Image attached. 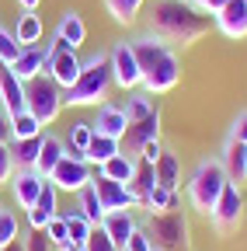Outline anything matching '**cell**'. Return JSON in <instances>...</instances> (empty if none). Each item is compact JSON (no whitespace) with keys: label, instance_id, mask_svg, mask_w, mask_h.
Listing matches in <instances>:
<instances>
[{"label":"cell","instance_id":"obj_35","mask_svg":"<svg viewBox=\"0 0 247 251\" xmlns=\"http://www.w3.org/2000/svg\"><path fill=\"white\" fill-rule=\"evenodd\" d=\"M90 140H94V126H90V122H73V126H70V140H67L70 150H80V153H84Z\"/></svg>","mask_w":247,"mask_h":251},{"label":"cell","instance_id":"obj_37","mask_svg":"<svg viewBox=\"0 0 247 251\" xmlns=\"http://www.w3.org/2000/svg\"><path fill=\"white\" fill-rule=\"evenodd\" d=\"M14 237H21L18 216H14L11 209H4V213H0V248H4V244H11Z\"/></svg>","mask_w":247,"mask_h":251},{"label":"cell","instance_id":"obj_21","mask_svg":"<svg viewBox=\"0 0 247 251\" xmlns=\"http://www.w3.org/2000/svg\"><path fill=\"white\" fill-rule=\"evenodd\" d=\"M63 153H67V140H59L56 133H42V150H39V161H35V171L42 178L52 175V168L63 161Z\"/></svg>","mask_w":247,"mask_h":251},{"label":"cell","instance_id":"obj_14","mask_svg":"<svg viewBox=\"0 0 247 251\" xmlns=\"http://www.w3.org/2000/svg\"><path fill=\"white\" fill-rule=\"evenodd\" d=\"M11 192H14V202L28 213L35 206V199H39V192H42V185H45V178L35 171V168H18L14 175H11Z\"/></svg>","mask_w":247,"mask_h":251},{"label":"cell","instance_id":"obj_41","mask_svg":"<svg viewBox=\"0 0 247 251\" xmlns=\"http://www.w3.org/2000/svg\"><path fill=\"white\" fill-rule=\"evenodd\" d=\"M14 175V161H11V147L0 143V185H7Z\"/></svg>","mask_w":247,"mask_h":251},{"label":"cell","instance_id":"obj_23","mask_svg":"<svg viewBox=\"0 0 247 251\" xmlns=\"http://www.w3.org/2000/svg\"><path fill=\"white\" fill-rule=\"evenodd\" d=\"M56 39L67 42L70 49H80L84 39H87V25H84V18H80L77 11H63V18H59V25H56Z\"/></svg>","mask_w":247,"mask_h":251},{"label":"cell","instance_id":"obj_33","mask_svg":"<svg viewBox=\"0 0 247 251\" xmlns=\"http://www.w3.org/2000/svg\"><path fill=\"white\" fill-rule=\"evenodd\" d=\"M143 209H146V213H167V209H178V192H171V188L157 185V188L146 196V206H143Z\"/></svg>","mask_w":247,"mask_h":251},{"label":"cell","instance_id":"obj_6","mask_svg":"<svg viewBox=\"0 0 247 251\" xmlns=\"http://www.w3.org/2000/svg\"><path fill=\"white\" fill-rule=\"evenodd\" d=\"M146 237L153 241V248H164V251H174L188 241V216L181 209H167V213H150L146 220Z\"/></svg>","mask_w":247,"mask_h":251},{"label":"cell","instance_id":"obj_43","mask_svg":"<svg viewBox=\"0 0 247 251\" xmlns=\"http://www.w3.org/2000/svg\"><path fill=\"white\" fill-rule=\"evenodd\" d=\"M160 150H164V143H160V140H150V143H143V150H139V157H136V161H146V164H157V157H160Z\"/></svg>","mask_w":247,"mask_h":251},{"label":"cell","instance_id":"obj_47","mask_svg":"<svg viewBox=\"0 0 247 251\" xmlns=\"http://www.w3.org/2000/svg\"><path fill=\"white\" fill-rule=\"evenodd\" d=\"M18 7H21L24 14H35V11L42 7V0H18Z\"/></svg>","mask_w":247,"mask_h":251},{"label":"cell","instance_id":"obj_24","mask_svg":"<svg viewBox=\"0 0 247 251\" xmlns=\"http://www.w3.org/2000/svg\"><path fill=\"white\" fill-rule=\"evenodd\" d=\"M157 188V171H153V164H146V161H136V175H133V181H129V192H133V199H136V206H146V196Z\"/></svg>","mask_w":247,"mask_h":251},{"label":"cell","instance_id":"obj_49","mask_svg":"<svg viewBox=\"0 0 247 251\" xmlns=\"http://www.w3.org/2000/svg\"><path fill=\"white\" fill-rule=\"evenodd\" d=\"M59 251H87V244H77V241H67Z\"/></svg>","mask_w":247,"mask_h":251},{"label":"cell","instance_id":"obj_40","mask_svg":"<svg viewBox=\"0 0 247 251\" xmlns=\"http://www.w3.org/2000/svg\"><path fill=\"white\" fill-rule=\"evenodd\" d=\"M24 251H56V244L49 241L45 230H32V234L24 237Z\"/></svg>","mask_w":247,"mask_h":251},{"label":"cell","instance_id":"obj_10","mask_svg":"<svg viewBox=\"0 0 247 251\" xmlns=\"http://www.w3.org/2000/svg\"><path fill=\"white\" fill-rule=\"evenodd\" d=\"M108 63H112V80H115V87H122V91H136V87L143 84V77H139V63H136V52H133L129 42H115L112 52H108Z\"/></svg>","mask_w":247,"mask_h":251},{"label":"cell","instance_id":"obj_52","mask_svg":"<svg viewBox=\"0 0 247 251\" xmlns=\"http://www.w3.org/2000/svg\"><path fill=\"white\" fill-rule=\"evenodd\" d=\"M0 70H4V67H0Z\"/></svg>","mask_w":247,"mask_h":251},{"label":"cell","instance_id":"obj_4","mask_svg":"<svg viewBox=\"0 0 247 251\" xmlns=\"http://www.w3.org/2000/svg\"><path fill=\"white\" fill-rule=\"evenodd\" d=\"M223 185H226V171L220 164V157H202V161L192 168L188 181H184V192H188L192 209L209 216L216 199H220V192H223Z\"/></svg>","mask_w":247,"mask_h":251},{"label":"cell","instance_id":"obj_2","mask_svg":"<svg viewBox=\"0 0 247 251\" xmlns=\"http://www.w3.org/2000/svg\"><path fill=\"white\" fill-rule=\"evenodd\" d=\"M209 28H212L209 14L192 7V0H153L150 35L164 39L167 46H192Z\"/></svg>","mask_w":247,"mask_h":251},{"label":"cell","instance_id":"obj_27","mask_svg":"<svg viewBox=\"0 0 247 251\" xmlns=\"http://www.w3.org/2000/svg\"><path fill=\"white\" fill-rule=\"evenodd\" d=\"M115 153H118V140L115 136H101V133H94V140H90L87 150H84L87 164H94V168H101L108 157H115Z\"/></svg>","mask_w":247,"mask_h":251},{"label":"cell","instance_id":"obj_32","mask_svg":"<svg viewBox=\"0 0 247 251\" xmlns=\"http://www.w3.org/2000/svg\"><path fill=\"white\" fill-rule=\"evenodd\" d=\"M39 133H42V122L32 112L11 115V140H28V136H39Z\"/></svg>","mask_w":247,"mask_h":251},{"label":"cell","instance_id":"obj_15","mask_svg":"<svg viewBox=\"0 0 247 251\" xmlns=\"http://www.w3.org/2000/svg\"><path fill=\"white\" fill-rule=\"evenodd\" d=\"M45 63H49V49L45 46H21V52H18V59L11 63V74L18 77V80H32V77H39V74H45Z\"/></svg>","mask_w":247,"mask_h":251},{"label":"cell","instance_id":"obj_29","mask_svg":"<svg viewBox=\"0 0 247 251\" xmlns=\"http://www.w3.org/2000/svg\"><path fill=\"white\" fill-rule=\"evenodd\" d=\"M105 7L118 25H133L143 11V0H105Z\"/></svg>","mask_w":247,"mask_h":251},{"label":"cell","instance_id":"obj_51","mask_svg":"<svg viewBox=\"0 0 247 251\" xmlns=\"http://www.w3.org/2000/svg\"><path fill=\"white\" fill-rule=\"evenodd\" d=\"M153 251H164V248H153Z\"/></svg>","mask_w":247,"mask_h":251},{"label":"cell","instance_id":"obj_20","mask_svg":"<svg viewBox=\"0 0 247 251\" xmlns=\"http://www.w3.org/2000/svg\"><path fill=\"white\" fill-rule=\"evenodd\" d=\"M0 108H4L7 115L28 112V101H24V80H18L7 67L0 70Z\"/></svg>","mask_w":247,"mask_h":251},{"label":"cell","instance_id":"obj_3","mask_svg":"<svg viewBox=\"0 0 247 251\" xmlns=\"http://www.w3.org/2000/svg\"><path fill=\"white\" fill-rule=\"evenodd\" d=\"M115 80H112V63L105 52H94L90 59H84L80 77L70 91H63V105L70 108H98L108 101Z\"/></svg>","mask_w":247,"mask_h":251},{"label":"cell","instance_id":"obj_36","mask_svg":"<svg viewBox=\"0 0 247 251\" xmlns=\"http://www.w3.org/2000/svg\"><path fill=\"white\" fill-rule=\"evenodd\" d=\"M18 52H21L18 39L11 35L7 28H0V67H11V63L18 59Z\"/></svg>","mask_w":247,"mask_h":251},{"label":"cell","instance_id":"obj_44","mask_svg":"<svg viewBox=\"0 0 247 251\" xmlns=\"http://www.w3.org/2000/svg\"><path fill=\"white\" fill-rule=\"evenodd\" d=\"M230 140L247 143V112H237V119H233V126H230Z\"/></svg>","mask_w":247,"mask_h":251},{"label":"cell","instance_id":"obj_28","mask_svg":"<svg viewBox=\"0 0 247 251\" xmlns=\"http://www.w3.org/2000/svg\"><path fill=\"white\" fill-rule=\"evenodd\" d=\"M14 39L18 46H39L42 42V18L39 14H21L14 25Z\"/></svg>","mask_w":247,"mask_h":251},{"label":"cell","instance_id":"obj_42","mask_svg":"<svg viewBox=\"0 0 247 251\" xmlns=\"http://www.w3.org/2000/svg\"><path fill=\"white\" fill-rule=\"evenodd\" d=\"M122 251H153V241H150V237H146V230L139 227V230L126 241V248H122Z\"/></svg>","mask_w":247,"mask_h":251},{"label":"cell","instance_id":"obj_18","mask_svg":"<svg viewBox=\"0 0 247 251\" xmlns=\"http://www.w3.org/2000/svg\"><path fill=\"white\" fill-rule=\"evenodd\" d=\"M101 230H105L118 248H126V241L139 230V220L133 216V209H115V213H105V216H101Z\"/></svg>","mask_w":247,"mask_h":251},{"label":"cell","instance_id":"obj_7","mask_svg":"<svg viewBox=\"0 0 247 251\" xmlns=\"http://www.w3.org/2000/svg\"><path fill=\"white\" fill-rule=\"evenodd\" d=\"M244 216H247L244 188L233 185V181H226V185H223V192H220V199H216V206H212V213H209L216 234H233V230H240Z\"/></svg>","mask_w":247,"mask_h":251},{"label":"cell","instance_id":"obj_13","mask_svg":"<svg viewBox=\"0 0 247 251\" xmlns=\"http://www.w3.org/2000/svg\"><path fill=\"white\" fill-rule=\"evenodd\" d=\"M212 25L233 42L247 39V0H226V4L212 14Z\"/></svg>","mask_w":247,"mask_h":251},{"label":"cell","instance_id":"obj_22","mask_svg":"<svg viewBox=\"0 0 247 251\" xmlns=\"http://www.w3.org/2000/svg\"><path fill=\"white\" fill-rule=\"evenodd\" d=\"M153 171H157V185H164V188H171V192H178L181 188V157L174 153V150H160V157H157V164H153Z\"/></svg>","mask_w":247,"mask_h":251},{"label":"cell","instance_id":"obj_38","mask_svg":"<svg viewBox=\"0 0 247 251\" xmlns=\"http://www.w3.org/2000/svg\"><path fill=\"white\" fill-rule=\"evenodd\" d=\"M45 234H49V241L56 244V251H59V248H63V244L70 241V234H67V220H63V213H59V216H52V220H49V224H45Z\"/></svg>","mask_w":247,"mask_h":251},{"label":"cell","instance_id":"obj_34","mask_svg":"<svg viewBox=\"0 0 247 251\" xmlns=\"http://www.w3.org/2000/svg\"><path fill=\"white\" fill-rule=\"evenodd\" d=\"M77 199H80V213L90 220V224H94V227H101V216H105V209H101V202H98V192H94V188H80V192H77Z\"/></svg>","mask_w":247,"mask_h":251},{"label":"cell","instance_id":"obj_48","mask_svg":"<svg viewBox=\"0 0 247 251\" xmlns=\"http://www.w3.org/2000/svg\"><path fill=\"white\" fill-rule=\"evenodd\" d=\"M0 251H24V237H14L11 244H4V248H0Z\"/></svg>","mask_w":247,"mask_h":251},{"label":"cell","instance_id":"obj_11","mask_svg":"<svg viewBox=\"0 0 247 251\" xmlns=\"http://www.w3.org/2000/svg\"><path fill=\"white\" fill-rule=\"evenodd\" d=\"M150 140H160V108H153L146 119L126 126V133H122V140H118V153L139 157L143 143H150Z\"/></svg>","mask_w":247,"mask_h":251},{"label":"cell","instance_id":"obj_9","mask_svg":"<svg viewBox=\"0 0 247 251\" xmlns=\"http://www.w3.org/2000/svg\"><path fill=\"white\" fill-rule=\"evenodd\" d=\"M49 181L59 188V192H80V188H87L90 181H94V164H87V161H73V157L63 153V161H59L49 175Z\"/></svg>","mask_w":247,"mask_h":251},{"label":"cell","instance_id":"obj_25","mask_svg":"<svg viewBox=\"0 0 247 251\" xmlns=\"http://www.w3.org/2000/svg\"><path fill=\"white\" fill-rule=\"evenodd\" d=\"M7 147H11L14 171H18V168H35L39 150H42V133H39V136H28V140H11Z\"/></svg>","mask_w":247,"mask_h":251},{"label":"cell","instance_id":"obj_5","mask_svg":"<svg viewBox=\"0 0 247 251\" xmlns=\"http://www.w3.org/2000/svg\"><path fill=\"white\" fill-rule=\"evenodd\" d=\"M24 101H28V112H32L42 126H52L63 112V87H56V80L49 74H39L24 84Z\"/></svg>","mask_w":247,"mask_h":251},{"label":"cell","instance_id":"obj_50","mask_svg":"<svg viewBox=\"0 0 247 251\" xmlns=\"http://www.w3.org/2000/svg\"><path fill=\"white\" fill-rule=\"evenodd\" d=\"M0 213H4V202H0Z\"/></svg>","mask_w":247,"mask_h":251},{"label":"cell","instance_id":"obj_46","mask_svg":"<svg viewBox=\"0 0 247 251\" xmlns=\"http://www.w3.org/2000/svg\"><path fill=\"white\" fill-rule=\"evenodd\" d=\"M0 143H11V115L0 108Z\"/></svg>","mask_w":247,"mask_h":251},{"label":"cell","instance_id":"obj_1","mask_svg":"<svg viewBox=\"0 0 247 251\" xmlns=\"http://www.w3.org/2000/svg\"><path fill=\"white\" fill-rule=\"evenodd\" d=\"M133 52H136V63H139V77H143V91L150 98L157 94H167L181 84V56L174 52V46H167L164 39L157 35H136L129 39Z\"/></svg>","mask_w":247,"mask_h":251},{"label":"cell","instance_id":"obj_19","mask_svg":"<svg viewBox=\"0 0 247 251\" xmlns=\"http://www.w3.org/2000/svg\"><path fill=\"white\" fill-rule=\"evenodd\" d=\"M220 164H223V171H226V181H233V185L247 181V143L226 136L223 153H220Z\"/></svg>","mask_w":247,"mask_h":251},{"label":"cell","instance_id":"obj_16","mask_svg":"<svg viewBox=\"0 0 247 251\" xmlns=\"http://www.w3.org/2000/svg\"><path fill=\"white\" fill-rule=\"evenodd\" d=\"M52 216H59V188L45 178V185H42L35 206L28 209V227H32V230H45V224H49Z\"/></svg>","mask_w":247,"mask_h":251},{"label":"cell","instance_id":"obj_39","mask_svg":"<svg viewBox=\"0 0 247 251\" xmlns=\"http://www.w3.org/2000/svg\"><path fill=\"white\" fill-rule=\"evenodd\" d=\"M84 244H87V251H122V248H118V244H115V241H112V237H108L101 227H94V230H90V237H87Z\"/></svg>","mask_w":247,"mask_h":251},{"label":"cell","instance_id":"obj_8","mask_svg":"<svg viewBox=\"0 0 247 251\" xmlns=\"http://www.w3.org/2000/svg\"><path fill=\"white\" fill-rule=\"evenodd\" d=\"M45 49H49L45 74L56 80V87L70 91V87L77 84V77H80V67H84V59L77 56V49H70L67 42H59L56 35H52V42H45Z\"/></svg>","mask_w":247,"mask_h":251},{"label":"cell","instance_id":"obj_26","mask_svg":"<svg viewBox=\"0 0 247 251\" xmlns=\"http://www.w3.org/2000/svg\"><path fill=\"white\" fill-rule=\"evenodd\" d=\"M98 175H105V178H112V181H122V185H129L133 175H136V157H129V153H115V157H108V161L98 168Z\"/></svg>","mask_w":247,"mask_h":251},{"label":"cell","instance_id":"obj_17","mask_svg":"<svg viewBox=\"0 0 247 251\" xmlns=\"http://www.w3.org/2000/svg\"><path fill=\"white\" fill-rule=\"evenodd\" d=\"M94 133H101V136H115V140H122V133H126V126H129V119H126V108L122 105H115V101H105V105H98V112H94Z\"/></svg>","mask_w":247,"mask_h":251},{"label":"cell","instance_id":"obj_30","mask_svg":"<svg viewBox=\"0 0 247 251\" xmlns=\"http://www.w3.org/2000/svg\"><path fill=\"white\" fill-rule=\"evenodd\" d=\"M63 220H67V234H70V241H77V244H84V241L90 237V230H94V224H90V220H87L80 209H67Z\"/></svg>","mask_w":247,"mask_h":251},{"label":"cell","instance_id":"obj_12","mask_svg":"<svg viewBox=\"0 0 247 251\" xmlns=\"http://www.w3.org/2000/svg\"><path fill=\"white\" fill-rule=\"evenodd\" d=\"M90 188L98 192V202L105 213H115V209H136V199L129 192V185L122 181H112L105 175H94V181H90Z\"/></svg>","mask_w":247,"mask_h":251},{"label":"cell","instance_id":"obj_45","mask_svg":"<svg viewBox=\"0 0 247 251\" xmlns=\"http://www.w3.org/2000/svg\"><path fill=\"white\" fill-rule=\"evenodd\" d=\"M223 4H226V0H192V7H199V11H202V14H209V18L220 11Z\"/></svg>","mask_w":247,"mask_h":251},{"label":"cell","instance_id":"obj_31","mask_svg":"<svg viewBox=\"0 0 247 251\" xmlns=\"http://www.w3.org/2000/svg\"><path fill=\"white\" fill-rule=\"evenodd\" d=\"M122 108H126V119H129V122H139V119H146V115H150L153 108H157V105H153V98H150L146 91H133Z\"/></svg>","mask_w":247,"mask_h":251}]
</instances>
